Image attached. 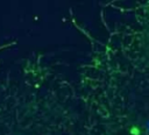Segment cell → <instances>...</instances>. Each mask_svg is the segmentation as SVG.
<instances>
[{
    "label": "cell",
    "mask_w": 149,
    "mask_h": 135,
    "mask_svg": "<svg viewBox=\"0 0 149 135\" xmlns=\"http://www.w3.org/2000/svg\"><path fill=\"white\" fill-rule=\"evenodd\" d=\"M146 130L149 133V121H148V122H147V125H146Z\"/></svg>",
    "instance_id": "1"
}]
</instances>
